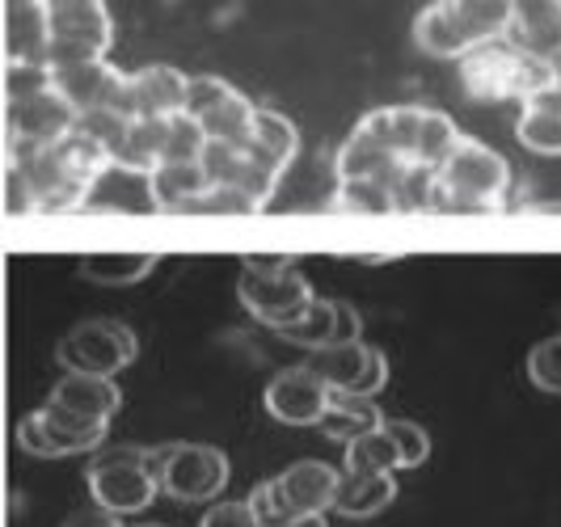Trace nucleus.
Masks as SVG:
<instances>
[{"instance_id":"9d476101","label":"nucleus","mask_w":561,"mask_h":527,"mask_svg":"<svg viewBox=\"0 0 561 527\" xmlns=\"http://www.w3.org/2000/svg\"><path fill=\"white\" fill-rule=\"evenodd\" d=\"M140 342L136 333L127 330L123 321H81L77 330L59 342L56 359L68 367V371H81V376H106L111 380L114 371H123L127 363L136 359Z\"/></svg>"},{"instance_id":"79ce46f5","label":"nucleus","mask_w":561,"mask_h":527,"mask_svg":"<svg viewBox=\"0 0 561 527\" xmlns=\"http://www.w3.org/2000/svg\"><path fill=\"white\" fill-rule=\"evenodd\" d=\"M68 527H118V515H111V511H84L77 519H68Z\"/></svg>"},{"instance_id":"f3484780","label":"nucleus","mask_w":561,"mask_h":527,"mask_svg":"<svg viewBox=\"0 0 561 527\" xmlns=\"http://www.w3.org/2000/svg\"><path fill=\"white\" fill-rule=\"evenodd\" d=\"M330 397L309 367H287L266 385V414L283 426H321V417L330 410Z\"/></svg>"},{"instance_id":"37998d69","label":"nucleus","mask_w":561,"mask_h":527,"mask_svg":"<svg viewBox=\"0 0 561 527\" xmlns=\"http://www.w3.org/2000/svg\"><path fill=\"white\" fill-rule=\"evenodd\" d=\"M283 527H330V524H325V515H296L291 524H283Z\"/></svg>"},{"instance_id":"4c0bfd02","label":"nucleus","mask_w":561,"mask_h":527,"mask_svg":"<svg viewBox=\"0 0 561 527\" xmlns=\"http://www.w3.org/2000/svg\"><path fill=\"white\" fill-rule=\"evenodd\" d=\"M385 431L393 435L397 451H401V469H419L422 460L431 456V439L419 422H405V417H385Z\"/></svg>"},{"instance_id":"58836bf2","label":"nucleus","mask_w":561,"mask_h":527,"mask_svg":"<svg viewBox=\"0 0 561 527\" xmlns=\"http://www.w3.org/2000/svg\"><path fill=\"white\" fill-rule=\"evenodd\" d=\"M250 506H253V515L262 519V527H283L296 519V511H291L287 499H283L279 477H275V481H257L250 494Z\"/></svg>"},{"instance_id":"ddd939ff","label":"nucleus","mask_w":561,"mask_h":527,"mask_svg":"<svg viewBox=\"0 0 561 527\" xmlns=\"http://www.w3.org/2000/svg\"><path fill=\"white\" fill-rule=\"evenodd\" d=\"M186 89H191L186 72H178L169 64H148L140 72H127L118 114H127V118H178V114H186Z\"/></svg>"},{"instance_id":"6ab92c4d","label":"nucleus","mask_w":561,"mask_h":527,"mask_svg":"<svg viewBox=\"0 0 561 527\" xmlns=\"http://www.w3.org/2000/svg\"><path fill=\"white\" fill-rule=\"evenodd\" d=\"M359 330H364V321H359V312L351 305H342V300H312L309 312L296 325L279 330V337L291 342V346H305L312 355V351H325V346L359 342Z\"/></svg>"},{"instance_id":"2f4dec72","label":"nucleus","mask_w":561,"mask_h":527,"mask_svg":"<svg viewBox=\"0 0 561 527\" xmlns=\"http://www.w3.org/2000/svg\"><path fill=\"white\" fill-rule=\"evenodd\" d=\"M334 207L355 211V216H389V211H401V198H397V191L385 186V182H364V177H355V182H337Z\"/></svg>"},{"instance_id":"a19ab883","label":"nucleus","mask_w":561,"mask_h":527,"mask_svg":"<svg viewBox=\"0 0 561 527\" xmlns=\"http://www.w3.org/2000/svg\"><path fill=\"white\" fill-rule=\"evenodd\" d=\"M4 203H9V216H30L34 211V195H30L26 177L18 169L4 173Z\"/></svg>"},{"instance_id":"393cba45","label":"nucleus","mask_w":561,"mask_h":527,"mask_svg":"<svg viewBox=\"0 0 561 527\" xmlns=\"http://www.w3.org/2000/svg\"><path fill=\"white\" fill-rule=\"evenodd\" d=\"M393 499H397L393 472H342L337 477L334 511L346 515V519H367V515H380Z\"/></svg>"},{"instance_id":"e433bc0d","label":"nucleus","mask_w":561,"mask_h":527,"mask_svg":"<svg viewBox=\"0 0 561 527\" xmlns=\"http://www.w3.org/2000/svg\"><path fill=\"white\" fill-rule=\"evenodd\" d=\"M528 380L540 392H558L561 397V333L558 337H545L540 346H533V355H528Z\"/></svg>"},{"instance_id":"f704fd0d","label":"nucleus","mask_w":561,"mask_h":527,"mask_svg":"<svg viewBox=\"0 0 561 527\" xmlns=\"http://www.w3.org/2000/svg\"><path fill=\"white\" fill-rule=\"evenodd\" d=\"M203 148H207V136L191 114H178L169 118V148H165V165H195L203 161Z\"/></svg>"},{"instance_id":"9b49d317","label":"nucleus","mask_w":561,"mask_h":527,"mask_svg":"<svg viewBox=\"0 0 561 527\" xmlns=\"http://www.w3.org/2000/svg\"><path fill=\"white\" fill-rule=\"evenodd\" d=\"M312 376L330 392H346V397H376L389 385V359L385 351L367 346V342H342V346H325L312 351L305 359Z\"/></svg>"},{"instance_id":"412c9836","label":"nucleus","mask_w":561,"mask_h":527,"mask_svg":"<svg viewBox=\"0 0 561 527\" xmlns=\"http://www.w3.org/2000/svg\"><path fill=\"white\" fill-rule=\"evenodd\" d=\"M511 43L533 59L558 64L561 59V4L558 0H524L515 4L511 22Z\"/></svg>"},{"instance_id":"c85d7f7f","label":"nucleus","mask_w":561,"mask_h":527,"mask_svg":"<svg viewBox=\"0 0 561 527\" xmlns=\"http://www.w3.org/2000/svg\"><path fill=\"white\" fill-rule=\"evenodd\" d=\"M165 148H169V118H131V136L127 148L118 157V169H131L152 177L157 169L165 165Z\"/></svg>"},{"instance_id":"ea45409f","label":"nucleus","mask_w":561,"mask_h":527,"mask_svg":"<svg viewBox=\"0 0 561 527\" xmlns=\"http://www.w3.org/2000/svg\"><path fill=\"white\" fill-rule=\"evenodd\" d=\"M198 527H262V519L253 515L250 499H245V502H220V506H211Z\"/></svg>"},{"instance_id":"a18cd8bd","label":"nucleus","mask_w":561,"mask_h":527,"mask_svg":"<svg viewBox=\"0 0 561 527\" xmlns=\"http://www.w3.org/2000/svg\"><path fill=\"white\" fill-rule=\"evenodd\" d=\"M144 527H161V524H144Z\"/></svg>"},{"instance_id":"f257e3e1","label":"nucleus","mask_w":561,"mask_h":527,"mask_svg":"<svg viewBox=\"0 0 561 527\" xmlns=\"http://www.w3.org/2000/svg\"><path fill=\"white\" fill-rule=\"evenodd\" d=\"M9 169L26 177L38 216H59L84 207L89 191L106 169H114V161L98 139L72 131L51 148H9Z\"/></svg>"},{"instance_id":"39448f33","label":"nucleus","mask_w":561,"mask_h":527,"mask_svg":"<svg viewBox=\"0 0 561 527\" xmlns=\"http://www.w3.org/2000/svg\"><path fill=\"white\" fill-rule=\"evenodd\" d=\"M237 296H241V305L253 321L271 325L275 333L296 325L317 300L305 271L296 266V257H257V253H250L241 262Z\"/></svg>"},{"instance_id":"aec40b11","label":"nucleus","mask_w":561,"mask_h":527,"mask_svg":"<svg viewBox=\"0 0 561 527\" xmlns=\"http://www.w3.org/2000/svg\"><path fill=\"white\" fill-rule=\"evenodd\" d=\"M419 169L401 165L389 148H380L371 136L364 131H351L346 144L337 148V182H355V177H364V182H385V186H393L397 198H401V186L414 177Z\"/></svg>"},{"instance_id":"7ed1b4c3","label":"nucleus","mask_w":561,"mask_h":527,"mask_svg":"<svg viewBox=\"0 0 561 527\" xmlns=\"http://www.w3.org/2000/svg\"><path fill=\"white\" fill-rule=\"evenodd\" d=\"M515 0H448L426 4L414 18V43L435 59H460L478 47L511 38Z\"/></svg>"},{"instance_id":"4be33fe9","label":"nucleus","mask_w":561,"mask_h":527,"mask_svg":"<svg viewBox=\"0 0 561 527\" xmlns=\"http://www.w3.org/2000/svg\"><path fill=\"white\" fill-rule=\"evenodd\" d=\"M422 111L426 106H385L359 118L355 131L371 136L380 148H389L401 165L419 169V131H422Z\"/></svg>"},{"instance_id":"dca6fc26","label":"nucleus","mask_w":561,"mask_h":527,"mask_svg":"<svg viewBox=\"0 0 561 527\" xmlns=\"http://www.w3.org/2000/svg\"><path fill=\"white\" fill-rule=\"evenodd\" d=\"M4 30V68L9 64H43L51 68V4L43 0H9L0 9Z\"/></svg>"},{"instance_id":"5701e85b","label":"nucleus","mask_w":561,"mask_h":527,"mask_svg":"<svg viewBox=\"0 0 561 527\" xmlns=\"http://www.w3.org/2000/svg\"><path fill=\"white\" fill-rule=\"evenodd\" d=\"M279 490L296 515H325V511H334L337 472L321 460H300L287 472H279Z\"/></svg>"},{"instance_id":"c9c22d12","label":"nucleus","mask_w":561,"mask_h":527,"mask_svg":"<svg viewBox=\"0 0 561 527\" xmlns=\"http://www.w3.org/2000/svg\"><path fill=\"white\" fill-rule=\"evenodd\" d=\"M38 93H51V68L43 64H9L4 68V102H30Z\"/></svg>"},{"instance_id":"2eb2a0df","label":"nucleus","mask_w":561,"mask_h":527,"mask_svg":"<svg viewBox=\"0 0 561 527\" xmlns=\"http://www.w3.org/2000/svg\"><path fill=\"white\" fill-rule=\"evenodd\" d=\"M127 72H118L111 59H89V64H64L51 68V89L72 106L77 114L93 111H118Z\"/></svg>"},{"instance_id":"cd10ccee","label":"nucleus","mask_w":561,"mask_h":527,"mask_svg":"<svg viewBox=\"0 0 561 527\" xmlns=\"http://www.w3.org/2000/svg\"><path fill=\"white\" fill-rule=\"evenodd\" d=\"M380 426H385V414L376 410V401L371 397H346V392H334L330 410L321 417L325 439H342V444H355V439H364Z\"/></svg>"},{"instance_id":"b1692460","label":"nucleus","mask_w":561,"mask_h":527,"mask_svg":"<svg viewBox=\"0 0 561 527\" xmlns=\"http://www.w3.org/2000/svg\"><path fill=\"white\" fill-rule=\"evenodd\" d=\"M296 148H300V136H296L291 118H283L279 111L257 106V123H253V136H250V144H245V157L283 177V169L291 165Z\"/></svg>"},{"instance_id":"f03ea898","label":"nucleus","mask_w":561,"mask_h":527,"mask_svg":"<svg viewBox=\"0 0 561 527\" xmlns=\"http://www.w3.org/2000/svg\"><path fill=\"white\" fill-rule=\"evenodd\" d=\"M511 191V165L494 148L478 139H460L439 173L426 182V207L448 216H473V211H499Z\"/></svg>"},{"instance_id":"bb28decb","label":"nucleus","mask_w":561,"mask_h":527,"mask_svg":"<svg viewBox=\"0 0 561 527\" xmlns=\"http://www.w3.org/2000/svg\"><path fill=\"white\" fill-rule=\"evenodd\" d=\"M515 136L528 152L540 157H561V93L558 89H545L536 93L533 102H524L519 123H515Z\"/></svg>"},{"instance_id":"1a4fd4ad","label":"nucleus","mask_w":561,"mask_h":527,"mask_svg":"<svg viewBox=\"0 0 561 527\" xmlns=\"http://www.w3.org/2000/svg\"><path fill=\"white\" fill-rule=\"evenodd\" d=\"M114 22L98 0H56L51 4V68L106 59Z\"/></svg>"},{"instance_id":"c756f323","label":"nucleus","mask_w":561,"mask_h":527,"mask_svg":"<svg viewBox=\"0 0 561 527\" xmlns=\"http://www.w3.org/2000/svg\"><path fill=\"white\" fill-rule=\"evenodd\" d=\"M152 266H157V253H84L81 257V275L106 287L140 283L152 275Z\"/></svg>"},{"instance_id":"473e14b6","label":"nucleus","mask_w":561,"mask_h":527,"mask_svg":"<svg viewBox=\"0 0 561 527\" xmlns=\"http://www.w3.org/2000/svg\"><path fill=\"white\" fill-rule=\"evenodd\" d=\"M401 469V451H397L393 435L380 426L364 439L346 444V472H397Z\"/></svg>"},{"instance_id":"4468645a","label":"nucleus","mask_w":561,"mask_h":527,"mask_svg":"<svg viewBox=\"0 0 561 527\" xmlns=\"http://www.w3.org/2000/svg\"><path fill=\"white\" fill-rule=\"evenodd\" d=\"M77 118L56 89L38 93L30 102H13L4 106V127H9V148H51L59 139H68L77 131Z\"/></svg>"},{"instance_id":"6e6552de","label":"nucleus","mask_w":561,"mask_h":527,"mask_svg":"<svg viewBox=\"0 0 561 527\" xmlns=\"http://www.w3.org/2000/svg\"><path fill=\"white\" fill-rule=\"evenodd\" d=\"M186 114L203 127V136L216 144L245 148L257 123V106L245 93H237L225 77H191L186 89Z\"/></svg>"},{"instance_id":"72a5a7b5","label":"nucleus","mask_w":561,"mask_h":527,"mask_svg":"<svg viewBox=\"0 0 561 527\" xmlns=\"http://www.w3.org/2000/svg\"><path fill=\"white\" fill-rule=\"evenodd\" d=\"M77 131H84L89 139H98V144L111 152L114 165H118V157H123V148H127V136H131V118L118 111H93L77 118Z\"/></svg>"},{"instance_id":"c03bdc74","label":"nucleus","mask_w":561,"mask_h":527,"mask_svg":"<svg viewBox=\"0 0 561 527\" xmlns=\"http://www.w3.org/2000/svg\"><path fill=\"white\" fill-rule=\"evenodd\" d=\"M553 89H558V93H561V59H558V64H553Z\"/></svg>"},{"instance_id":"7c9ffc66","label":"nucleus","mask_w":561,"mask_h":527,"mask_svg":"<svg viewBox=\"0 0 561 527\" xmlns=\"http://www.w3.org/2000/svg\"><path fill=\"white\" fill-rule=\"evenodd\" d=\"M460 131L444 111H422V131H419V169L422 173H439L444 161L456 152Z\"/></svg>"},{"instance_id":"a211bd4d","label":"nucleus","mask_w":561,"mask_h":527,"mask_svg":"<svg viewBox=\"0 0 561 527\" xmlns=\"http://www.w3.org/2000/svg\"><path fill=\"white\" fill-rule=\"evenodd\" d=\"M47 405H56L64 410L68 417H77L84 426H111V417L118 414V405H123V392L114 380L106 376H81V371H64V380H59L51 397H47Z\"/></svg>"},{"instance_id":"20e7f679","label":"nucleus","mask_w":561,"mask_h":527,"mask_svg":"<svg viewBox=\"0 0 561 527\" xmlns=\"http://www.w3.org/2000/svg\"><path fill=\"white\" fill-rule=\"evenodd\" d=\"M460 84L473 102H533L536 93L553 89V64L533 59L503 38L460 59Z\"/></svg>"},{"instance_id":"a878e982","label":"nucleus","mask_w":561,"mask_h":527,"mask_svg":"<svg viewBox=\"0 0 561 527\" xmlns=\"http://www.w3.org/2000/svg\"><path fill=\"white\" fill-rule=\"evenodd\" d=\"M211 191V177H207V169L198 165H161L152 177H148V198H152V207H161V211H182V216H191V207H195L198 198Z\"/></svg>"},{"instance_id":"0eeeda50","label":"nucleus","mask_w":561,"mask_h":527,"mask_svg":"<svg viewBox=\"0 0 561 527\" xmlns=\"http://www.w3.org/2000/svg\"><path fill=\"white\" fill-rule=\"evenodd\" d=\"M152 472L169 499L178 502H211L228 485V456L207 444H173L152 447Z\"/></svg>"},{"instance_id":"f8f14e48","label":"nucleus","mask_w":561,"mask_h":527,"mask_svg":"<svg viewBox=\"0 0 561 527\" xmlns=\"http://www.w3.org/2000/svg\"><path fill=\"white\" fill-rule=\"evenodd\" d=\"M106 439V426H84L77 417H68L56 405H43L34 414L22 417L18 426V444L26 447L30 456L43 460H59V456H77V451H93Z\"/></svg>"},{"instance_id":"423d86ee","label":"nucleus","mask_w":561,"mask_h":527,"mask_svg":"<svg viewBox=\"0 0 561 527\" xmlns=\"http://www.w3.org/2000/svg\"><path fill=\"white\" fill-rule=\"evenodd\" d=\"M84 477H89V494L98 502V511H111V515H136L161 490L152 472V451H136V447H114V451L93 456Z\"/></svg>"}]
</instances>
